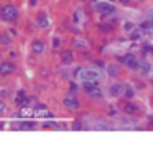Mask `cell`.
Wrapping results in <instances>:
<instances>
[{"label": "cell", "instance_id": "31", "mask_svg": "<svg viewBox=\"0 0 153 141\" xmlns=\"http://www.w3.org/2000/svg\"><path fill=\"white\" fill-rule=\"evenodd\" d=\"M2 56H4V52H2V49H0V61H2Z\"/></svg>", "mask_w": 153, "mask_h": 141}, {"label": "cell", "instance_id": "1", "mask_svg": "<svg viewBox=\"0 0 153 141\" xmlns=\"http://www.w3.org/2000/svg\"><path fill=\"white\" fill-rule=\"evenodd\" d=\"M18 20H20V10L17 5L5 3V5L0 7V21L15 25V23H18Z\"/></svg>", "mask_w": 153, "mask_h": 141}, {"label": "cell", "instance_id": "28", "mask_svg": "<svg viewBox=\"0 0 153 141\" xmlns=\"http://www.w3.org/2000/svg\"><path fill=\"white\" fill-rule=\"evenodd\" d=\"M8 33H10L12 36H18V31H17V28H10V30H8Z\"/></svg>", "mask_w": 153, "mask_h": 141}, {"label": "cell", "instance_id": "10", "mask_svg": "<svg viewBox=\"0 0 153 141\" xmlns=\"http://www.w3.org/2000/svg\"><path fill=\"white\" fill-rule=\"evenodd\" d=\"M73 48L77 49V51H87V49H89V43L82 38H74L73 39Z\"/></svg>", "mask_w": 153, "mask_h": 141}, {"label": "cell", "instance_id": "8", "mask_svg": "<svg viewBox=\"0 0 153 141\" xmlns=\"http://www.w3.org/2000/svg\"><path fill=\"white\" fill-rule=\"evenodd\" d=\"M35 23H36L38 28H48L50 26V18H48V15L45 12H40L36 15V18H35Z\"/></svg>", "mask_w": 153, "mask_h": 141}, {"label": "cell", "instance_id": "26", "mask_svg": "<svg viewBox=\"0 0 153 141\" xmlns=\"http://www.w3.org/2000/svg\"><path fill=\"white\" fill-rule=\"evenodd\" d=\"M123 30H125V31H130V30H133V25L130 21H127L125 25H123Z\"/></svg>", "mask_w": 153, "mask_h": 141}, {"label": "cell", "instance_id": "7", "mask_svg": "<svg viewBox=\"0 0 153 141\" xmlns=\"http://www.w3.org/2000/svg\"><path fill=\"white\" fill-rule=\"evenodd\" d=\"M59 59L64 66H69L74 62V52L71 51V49H63V51L59 52Z\"/></svg>", "mask_w": 153, "mask_h": 141}, {"label": "cell", "instance_id": "19", "mask_svg": "<svg viewBox=\"0 0 153 141\" xmlns=\"http://www.w3.org/2000/svg\"><path fill=\"white\" fill-rule=\"evenodd\" d=\"M142 28L145 30V31H148V33H153V20H146V21L142 25Z\"/></svg>", "mask_w": 153, "mask_h": 141}, {"label": "cell", "instance_id": "16", "mask_svg": "<svg viewBox=\"0 0 153 141\" xmlns=\"http://www.w3.org/2000/svg\"><path fill=\"white\" fill-rule=\"evenodd\" d=\"M107 74L109 75H119L120 74V66L119 64H107Z\"/></svg>", "mask_w": 153, "mask_h": 141}, {"label": "cell", "instance_id": "29", "mask_svg": "<svg viewBox=\"0 0 153 141\" xmlns=\"http://www.w3.org/2000/svg\"><path fill=\"white\" fill-rule=\"evenodd\" d=\"M145 48H146V51H148V52H152V54H153V46H145Z\"/></svg>", "mask_w": 153, "mask_h": 141}, {"label": "cell", "instance_id": "2", "mask_svg": "<svg viewBox=\"0 0 153 141\" xmlns=\"http://www.w3.org/2000/svg\"><path fill=\"white\" fill-rule=\"evenodd\" d=\"M15 72H17V64H15V61L7 59V61L0 62V77H8V75L15 74Z\"/></svg>", "mask_w": 153, "mask_h": 141}, {"label": "cell", "instance_id": "4", "mask_svg": "<svg viewBox=\"0 0 153 141\" xmlns=\"http://www.w3.org/2000/svg\"><path fill=\"white\" fill-rule=\"evenodd\" d=\"M63 105L66 108H69V110H77L81 103H79V98H77L74 94H68L66 97H64V100H63Z\"/></svg>", "mask_w": 153, "mask_h": 141}, {"label": "cell", "instance_id": "9", "mask_svg": "<svg viewBox=\"0 0 153 141\" xmlns=\"http://www.w3.org/2000/svg\"><path fill=\"white\" fill-rule=\"evenodd\" d=\"M123 92H125V85H123V84H112L109 87L110 97H120Z\"/></svg>", "mask_w": 153, "mask_h": 141}, {"label": "cell", "instance_id": "12", "mask_svg": "<svg viewBox=\"0 0 153 141\" xmlns=\"http://www.w3.org/2000/svg\"><path fill=\"white\" fill-rule=\"evenodd\" d=\"M12 38H13V36H12L8 31L0 33V44H2V46H8L12 43Z\"/></svg>", "mask_w": 153, "mask_h": 141}, {"label": "cell", "instance_id": "27", "mask_svg": "<svg viewBox=\"0 0 153 141\" xmlns=\"http://www.w3.org/2000/svg\"><path fill=\"white\" fill-rule=\"evenodd\" d=\"M73 128H74V130H81V128H82V123H81V121H74Z\"/></svg>", "mask_w": 153, "mask_h": 141}, {"label": "cell", "instance_id": "30", "mask_svg": "<svg viewBox=\"0 0 153 141\" xmlns=\"http://www.w3.org/2000/svg\"><path fill=\"white\" fill-rule=\"evenodd\" d=\"M119 2H120V3H123V5H127V3L130 2V0H119Z\"/></svg>", "mask_w": 153, "mask_h": 141}, {"label": "cell", "instance_id": "6", "mask_svg": "<svg viewBox=\"0 0 153 141\" xmlns=\"http://www.w3.org/2000/svg\"><path fill=\"white\" fill-rule=\"evenodd\" d=\"M120 59H122V62L125 66H128L130 69H138V66H140V61H138V58H137L135 54H125Z\"/></svg>", "mask_w": 153, "mask_h": 141}, {"label": "cell", "instance_id": "21", "mask_svg": "<svg viewBox=\"0 0 153 141\" xmlns=\"http://www.w3.org/2000/svg\"><path fill=\"white\" fill-rule=\"evenodd\" d=\"M81 18H82V12H81V8H77L74 12V23H81Z\"/></svg>", "mask_w": 153, "mask_h": 141}, {"label": "cell", "instance_id": "11", "mask_svg": "<svg viewBox=\"0 0 153 141\" xmlns=\"http://www.w3.org/2000/svg\"><path fill=\"white\" fill-rule=\"evenodd\" d=\"M15 105H17V107H20V105H23V103H27L28 102V97H27V92L23 90V89H20V90L17 92V94H15Z\"/></svg>", "mask_w": 153, "mask_h": 141}, {"label": "cell", "instance_id": "15", "mask_svg": "<svg viewBox=\"0 0 153 141\" xmlns=\"http://www.w3.org/2000/svg\"><path fill=\"white\" fill-rule=\"evenodd\" d=\"M87 95H89L91 98H96V100H99V98H102V90H100V87H94L92 90L86 92Z\"/></svg>", "mask_w": 153, "mask_h": 141}, {"label": "cell", "instance_id": "18", "mask_svg": "<svg viewBox=\"0 0 153 141\" xmlns=\"http://www.w3.org/2000/svg\"><path fill=\"white\" fill-rule=\"evenodd\" d=\"M142 33H143V28H135V30H132V33H130V38L138 39L140 36H142Z\"/></svg>", "mask_w": 153, "mask_h": 141}, {"label": "cell", "instance_id": "3", "mask_svg": "<svg viewBox=\"0 0 153 141\" xmlns=\"http://www.w3.org/2000/svg\"><path fill=\"white\" fill-rule=\"evenodd\" d=\"M30 49H31V52H33V54L40 56V54H43V52L46 51V43H45L43 39L36 38V39H33V41H31Z\"/></svg>", "mask_w": 153, "mask_h": 141}, {"label": "cell", "instance_id": "5", "mask_svg": "<svg viewBox=\"0 0 153 141\" xmlns=\"http://www.w3.org/2000/svg\"><path fill=\"white\" fill-rule=\"evenodd\" d=\"M97 12H99L102 16H109V15H112V13L115 12V8H114V5L109 3V2H99L97 3Z\"/></svg>", "mask_w": 153, "mask_h": 141}, {"label": "cell", "instance_id": "13", "mask_svg": "<svg viewBox=\"0 0 153 141\" xmlns=\"http://www.w3.org/2000/svg\"><path fill=\"white\" fill-rule=\"evenodd\" d=\"M150 69H152V67H150V64H148L146 61H140L138 72H140L142 75H148V74H150Z\"/></svg>", "mask_w": 153, "mask_h": 141}, {"label": "cell", "instance_id": "25", "mask_svg": "<svg viewBox=\"0 0 153 141\" xmlns=\"http://www.w3.org/2000/svg\"><path fill=\"white\" fill-rule=\"evenodd\" d=\"M125 97L127 98H132L133 97V90H132V89H127L125 87Z\"/></svg>", "mask_w": 153, "mask_h": 141}, {"label": "cell", "instance_id": "23", "mask_svg": "<svg viewBox=\"0 0 153 141\" xmlns=\"http://www.w3.org/2000/svg\"><path fill=\"white\" fill-rule=\"evenodd\" d=\"M51 46H53V49H59V46H61V39L54 36L53 41H51Z\"/></svg>", "mask_w": 153, "mask_h": 141}, {"label": "cell", "instance_id": "17", "mask_svg": "<svg viewBox=\"0 0 153 141\" xmlns=\"http://www.w3.org/2000/svg\"><path fill=\"white\" fill-rule=\"evenodd\" d=\"M135 111H137V107L132 103V102H127V103L123 105V113L132 115V113H135Z\"/></svg>", "mask_w": 153, "mask_h": 141}, {"label": "cell", "instance_id": "20", "mask_svg": "<svg viewBox=\"0 0 153 141\" xmlns=\"http://www.w3.org/2000/svg\"><path fill=\"white\" fill-rule=\"evenodd\" d=\"M99 31H102V33L112 31V25H110V23H100V25H99Z\"/></svg>", "mask_w": 153, "mask_h": 141}, {"label": "cell", "instance_id": "22", "mask_svg": "<svg viewBox=\"0 0 153 141\" xmlns=\"http://www.w3.org/2000/svg\"><path fill=\"white\" fill-rule=\"evenodd\" d=\"M5 111H7V103H5L4 98L0 97V115H5Z\"/></svg>", "mask_w": 153, "mask_h": 141}, {"label": "cell", "instance_id": "24", "mask_svg": "<svg viewBox=\"0 0 153 141\" xmlns=\"http://www.w3.org/2000/svg\"><path fill=\"white\" fill-rule=\"evenodd\" d=\"M77 89H79V87H77V84L71 82V84H69V94H76V92H77Z\"/></svg>", "mask_w": 153, "mask_h": 141}, {"label": "cell", "instance_id": "14", "mask_svg": "<svg viewBox=\"0 0 153 141\" xmlns=\"http://www.w3.org/2000/svg\"><path fill=\"white\" fill-rule=\"evenodd\" d=\"M94 87H99V84H97V80H82V90H84V92H89V90H92Z\"/></svg>", "mask_w": 153, "mask_h": 141}]
</instances>
